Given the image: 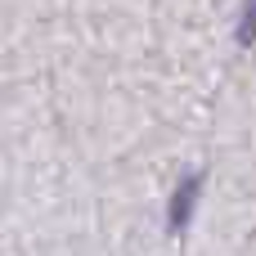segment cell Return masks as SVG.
Wrapping results in <instances>:
<instances>
[{"mask_svg":"<svg viewBox=\"0 0 256 256\" xmlns=\"http://www.w3.org/2000/svg\"><path fill=\"white\" fill-rule=\"evenodd\" d=\"M198 194H202V176H198V171L176 184L171 207H166V230H171V234H180V230L189 225V216H194V207H198Z\"/></svg>","mask_w":256,"mask_h":256,"instance_id":"obj_1","label":"cell"},{"mask_svg":"<svg viewBox=\"0 0 256 256\" xmlns=\"http://www.w3.org/2000/svg\"><path fill=\"white\" fill-rule=\"evenodd\" d=\"M238 45H256V0L243 4V18H238Z\"/></svg>","mask_w":256,"mask_h":256,"instance_id":"obj_2","label":"cell"}]
</instances>
